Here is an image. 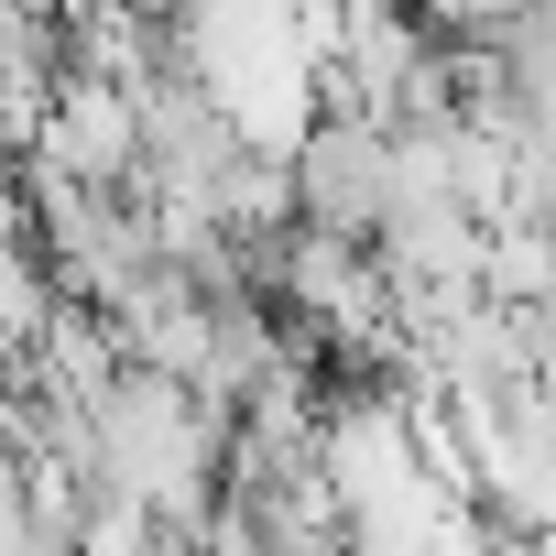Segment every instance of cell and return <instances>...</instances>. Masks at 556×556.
<instances>
[{"mask_svg":"<svg viewBox=\"0 0 556 556\" xmlns=\"http://www.w3.org/2000/svg\"><path fill=\"white\" fill-rule=\"evenodd\" d=\"M415 12H426L437 45H491L513 12H534V0H415Z\"/></svg>","mask_w":556,"mask_h":556,"instance_id":"277c9868","label":"cell"},{"mask_svg":"<svg viewBox=\"0 0 556 556\" xmlns=\"http://www.w3.org/2000/svg\"><path fill=\"white\" fill-rule=\"evenodd\" d=\"M34 164L88 175V186H142V99L110 88V77H66V99H55Z\"/></svg>","mask_w":556,"mask_h":556,"instance_id":"7a4b0ae2","label":"cell"},{"mask_svg":"<svg viewBox=\"0 0 556 556\" xmlns=\"http://www.w3.org/2000/svg\"><path fill=\"white\" fill-rule=\"evenodd\" d=\"M295 197H306V229L382 251V229H393V207H404V142H393V121H339V110H328V121L295 142Z\"/></svg>","mask_w":556,"mask_h":556,"instance_id":"6da1fadb","label":"cell"},{"mask_svg":"<svg viewBox=\"0 0 556 556\" xmlns=\"http://www.w3.org/2000/svg\"><path fill=\"white\" fill-rule=\"evenodd\" d=\"M55 306H66L55 262H45L34 240H0V361H23V350L55 328Z\"/></svg>","mask_w":556,"mask_h":556,"instance_id":"3957f363","label":"cell"},{"mask_svg":"<svg viewBox=\"0 0 556 556\" xmlns=\"http://www.w3.org/2000/svg\"><path fill=\"white\" fill-rule=\"evenodd\" d=\"M131 12H142V23H164V34H175V23H186V12H197V0H131Z\"/></svg>","mask_w":556,"mask_h":556,"instance_id":"5b68a950","label":"cell"}]
</instances>
